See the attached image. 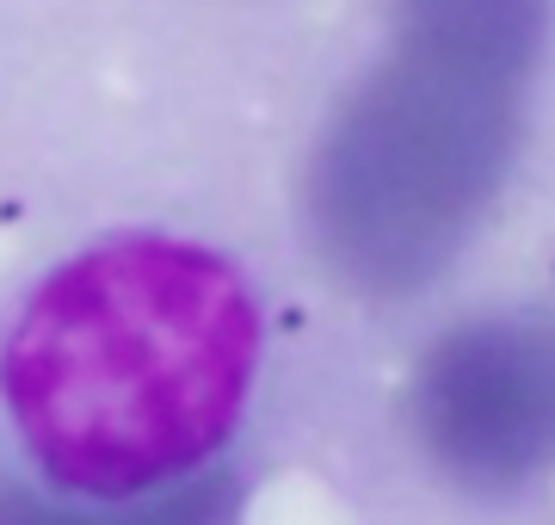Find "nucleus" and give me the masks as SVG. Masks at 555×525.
<instances>
[{"label":"nucleus","mask_w":555,"mask_h":525,"mask_svg":"<svg viewBox=\"0 0 555 525\" xmlns=\"http://www.w3.org/2000/svg\"><path fill=\"white\" fill-rule=\"evenodd\" d=\"M259 309L247 278L179 235H111L37 278L0 340V408L68 501L192 482L247 408Z\"/></svg>","instance_id":"f257e3e1"},{"label":"nucleus","mask_w":555,"mask_h":525,"mask_svg":"<svg viewBox=\"0 0 555 525\" xmlns=\"http://www.w3.org/2000/svg\"><path fill=\"white\" fill-rule=\"evenodd\" d=\"M543 38L549 0H395L309 167L315 241L358 291L401 297L457 260L506 186Z\"/></svg>","instance_id":"f03ea898"},{"label":"nucleus","mask_w":555,"mask_h":525,"mask_svg":"<svg viewBox=\"0 0 555 525\" xmlns=\"http://www.w3.org/2000/svg\"><path fill=\"white\" fill-rule=\"evenodd\" d=\"M414 427L451 482L506 495L555 445V346L512 322L444 334L414 383Z\"/></svg>","instance_id":"7ed1b4c3"},{"label":"nucleus","mask_w":555,"mask_h":525,"mask_svg":"<svg viewBox=\"0 0 555 525\" xmlns=\"http://www.w3.org/2000/svg\"><path fill=\"white\" fill-rule=\"evenodd\" d=\"M235 488L229 476H192L148 501H37L0 488V525H229Z\"/></svg>","instance_id":"20e7f679"}]
</instances>
